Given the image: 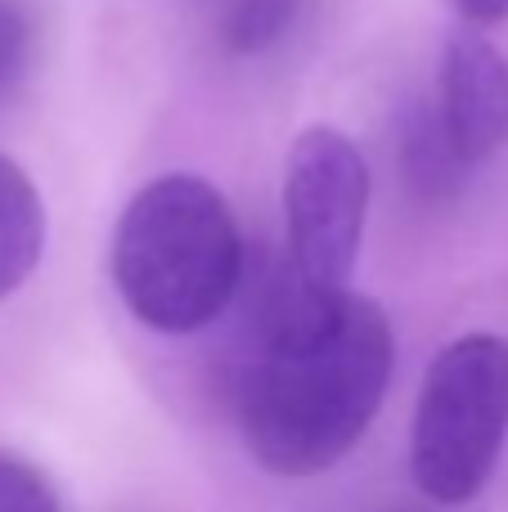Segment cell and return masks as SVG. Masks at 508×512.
Here are the masks:
<instances>
[{
  "mask_svg": "<svg viewBox=\"0 0 508 512\" xmlns=\"http://www.w3.org/2000/svg\"><path fill=\"white\" fill-rule=\"evenodd\" d=\"M508 441V337L464 333L437 351L410 432L414 486L459 508L486 490Z\"/></svg>",
  "mask_w": 508,
  "mask_h": 512,
  "instance_id": "obj_3",
  "label": "cell"
},
{
  "mask_svg": "<svg viewBox=\"0 0 508 512\" xmlns=\"http://www.w3.org/2000/svg\"><path fill=\"white\" fill-rule=\"evenodd\" d=\"M437 113L468 167H482L508 149V59L482 32L450 36Z\"/></svg>",
  "mask_w": 508,
  "mask_h": 512,
  "instance_id": "obj_5",
  "label": "cell"
},
{
  "mask_svg": "<svg viewBox=\"0 0 508 512\" xmlns=\"http://www.w3.org/2000/svg\"><path fill=\"white\" fill-rule=\"evenodd\" d=\"M392 324L356 292L288 283L261 315L239 378V423L252 459L275 477H320L369 432L392 382Z\"/></svg>",
  "mask_w": 508,
  "mask_h": 512,
  "instance_id": "obj_1",
  "label": "cell"
},
{
  "mask_svg": "<svg viewBox=\"0 0 508 512\" xmlns=\"http://www.w3.org/2000/svg\"><path fill=\"white\" fill-rule=\"evenodd\" d=\"M464 171H468V162L450 144L441 113L419 108L410 117V126H405V176H410V185L423 198H446L464 180Z\"/></svg>",
  "mask_w": 508,
  "mask_h": 512,
  "instance_id": "obj_7",
  "label": "cell"
},
{
  "mask_svg": "<svg viewBox=\"0 0 508 512\" xmlns=\"http://www.w3.org/2000/svg\"><path fill=\"white\" fill-rule=\"evenodd\" d=\"M284 221L293 279L311 292H342L369 221V162L338 126H306L288 149Z\"/></svg>",
  "mask_w": 508,
  "mask_h": 512,
  "instance_id": "obj_4",
  "label": "cell"
},
{
  "mask_svg": "<svg viewBox=\"0 0 508 512\" xmlns=\"http://www.w3.org/2000/svg\"><path fill=\"white\" fill-rule=\"evenodd\" d=\"M0 512H63L50 477L36 463L0 450Z\"/></svg>",
  "mask_w": 508,
  "mask_h": 512,
  "instance_id": "obj_9",
  "label": "cell"
},
{
  "mask_svg": "<svg viewBox=\"0 0 508 512\" xmlns=\"http://www.w3.org/2000/svg\"><path fill=\"white\" fill-rule=\"evenodd\" d=\"M108 265L122 306L144 328L185 337L234 301L243 283V234L221 189L171 171L122 207Z\"/></svg>",
  "mask_w": 508,
  "mask_h": 512,
  "instance_id": "obj_2",
  "label": "cell"
},
{
  "mask_svg": "<svg viewBox=\"0 0 508 512\" xmlns=\"http://www.w3.org/2000/svg\"><path fill=\"white\" fill-rule=\"evenodd\" d=\"M455 9L473 27H491V23H504L508 18V0H455Z\"/></svg>",
  "mask_w": 508,
  "mask_h": 512,
  "instance_id": "obj_11",
  "label": "cell"
},
{
  "mask_svg": "<svg viewBox=\"0 0 508 512\" xmlns=\"http://www.w3.org/2000/svg\"><path fill=\"white\" fill-rule=\"evenodd\" d=\"M32 59V18L18 0H0V99L14 95Z\"/></svg>",
  "mask_w": 508,
  "mask_h": 512,
  "instance_id": "obj_10",
  "label": "cell"
},
{
  "mask_svg": "<svg viewBox=\"0 0 508 512\" xmlns=\"http://www.w3.org/2000/svg\"><path fill=\"white\" fill-rule=\"evenodd\" d=\"M45 252V203L23 167L0 153V301L36 274Z\"/></svg>",
  "mask_w": 508,
  "mask_h": 512,
  "instance_id": "obj_6",
  "label": "cell"
},
{
  "mask_svg": "<svg viewBox=\"0 0 508 512\" xmlns=\"http://www.w3.org/2000/svg\"><path fill=\"white\" fill-rule=\"evenodd\" d=\"M297 14H302V0H221L216 36L230 54L257 59L293 32Z\"/></svg>",
  "mask_w": 508,
  "mask_h": 512,
  "instance_id": "obj_8",
  "label": "cell"
}]
</instances>
